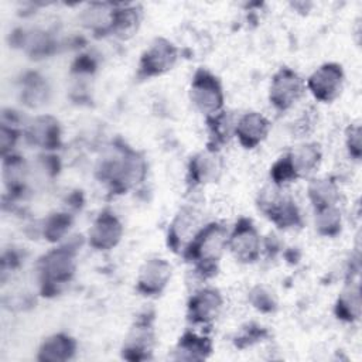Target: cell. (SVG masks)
I'll return each instance as SVG.
<instances>
[{
  "label": "cell",
  "mask_w": 362,
  "mask_h": 362,
  "mask_svg": "<svg viewBox=\"0 0 362 362\" xmlns=\"http://www.w3.org/2000/svg\"><path fill=\"white\" fill-rule=\"evenodd\" d=\"M222 174V160L215 150L206 148L197 153L188 163L187 177L188 182L194 187L215 182Z\"/></svg>",
  "instance_id": "ac0fdd59"
},
{
  "label": "cell",
  "mask_w": 362,
  "mask_h": 362,
  "mask_svg": "<svg viewBox=\"0 0 362 362\" xmlns=\"http://www.w3.org/2000/svg\"><path fill=\"white\" fill-rule=\"evenodd\" d=\"M344 81L345 74L342 66L337 62H325L308 76L305 86L314 99L322 103H329L341 95Z\"/></svg>",
  "instance_id": "8fae6325"
},
{
  "label": "cell",
  "mask_w": 362,
  "mask_h": 362,
  "mask_svg": "<svg viewBox=\"0 0 362 362\" xmlns=\"http://www.w3.org/2000/svg\"><path fill=\"white\" fill-rule=\"evenodd\" d=\"M214 349L212 339L192 331H185L174 346L173 359L177 361H204Z\"/></svg>",
  "instance_id": "44dd1931"
},
{
  "label": "cell",
  "mask_w": 362,
  "mask_h": 362,
  "mask_svg": "<svg viewBox=\"0 0 362 362\" xmlns=\"http://www.w3.org/2000/svg\"><path fill=\"white\" fill-rule=\"evenodd\" d=\"M49 85L38 72H27L20 81V100L31 109H37L47 103L49 96Z\"/></svg>",
  "instance_id": "603a6c76"
},
{
  "label": "cell",
  "mask_w": 362,
  "mask_h": 362,
  "mask_svg": "<svg viewBox=\"0 0 362 362\" xmlns=\"http://www.w3.org/2000/svg\"><path fill=\"white\" fill-rule=\"evenodd\" d=\"M153 315L146 313L130 327L123 346L122 358L127 361H146L151 356L156 345V329Z\"/></svg>",
  "instance_id": "30bf717a"
},
{
  "label": "cell",
  "mask_w": 362,
  "mask_h": 362,
  "mask_svg": "<svg viewBox=\"0 0 362 362\" xmlns=\"http://www.w3.org/2000/svg\"><path fill=\"white\" fill-rule=\"evenodd\" d=\"M315 230L321 236H337L342 228V216L338 206H329L320 211H315L314 218Z\"/></svg>",
  "instance_id": "f1b7e54d"
},
{
  "label": "cell",
  "mask_w": 362,
  "mask_h": 362,
  "mask_svg": "<svg viewBox=\"0 0 362 362\" xmlns=\"http://www.w3.org/2000/svg\"><path fill=\"white\" fill-rule=\"evenodd\" d=\"M178 48L167 38H156L143 51L137 64V78L151 79L171 71L178 61Z\"/></svg>",
  "instance_id": "52a82bcc"
},
{
  "label": "cell",
  "mask_w": 362,
  "mask_h": 362,
  "mask_svg": "<svg viewBox=\"0 0 362 362\" xmlns=\"http://www.w3.org/2000/svg\"><path fill=\"white\" fill-rule=\"evenodd\" d=\"M72 222V215L68 212L49 214L41 225V233L48 242H58L69 232Z\"/></svg>",
  "instance_id": "83f0119b"
},
{
  "label": "cell",
  "mask_w": 362,
  "mask_h": 362,
  "mask_svg": "<svg viewBox=\"0 0 362 362\" xmlns=\"http://www.w3.org/2000/svg\"><path fill=\"white\" fill-rule=\"evenodd\" d=\"M321 148L317 143H304L274 161L270 167V178L281 185L307 177L321 163Z\"/></svg>",
  "instance_id": "277c9868"
},
{
  "label": "cell",
  "mask_w": 362,
  "mask_h": 362,
  "mask_svg": "<svg viewBox=\"0 0 362 362\" xmlns=\"http://www.w3.org/2000/svg\"><path fill=\"white\" fill-rule=\"evenodd\" d=\"M173 276L171 264L163 257H151L139 269L136 290L144 297L160 296L168 286Z\"/></svg>",
  "instance_id": "5bb4252c"
},
{
  "label": "cell",
  "mask_w": 362,
  "mask_h": 362,
  "mask_svg": "<svg viewBox=\"0 0 362 362\" xmlns=\"http://www.w3.org/2000/svg\"><path fill=\"white\" fill-rule=\"evenodd\" d=\"M257 206L280 229L301 225V214L296 201L288 194H284L283 187L273 182L260 191Z\"/></svg>",
  "instance_id": "5b68a950"
},
{
  "label": "cell",
  "mask_w": 362,
  "mask_h": 362,
  "mask_svg": "<svg viewBox=\"0 0 362 362\" xmlns=\"http://www.w3.org/2000/svg\"><path fill=\"white\" fill-rule=\"evenodd\" d=\"M30 175V168L24 157L17 153H10L1 156V178L7 192L20 198L27 189V181Z\"/></svg>",
  "instance_id": "d6986e66"
},
{
  "label": "cell",
  "mask_w": 362,
  "mask_h": 362,
  "mask_svg": "<svg viewBox=\"0 0 362 362\" xmlns=\"http://www.w3.org/2000/svg\"><path fill=\"white\" fill-rule=\"evenodd\" d=\"M307 197L314 211L337 206L339 199V188L329 177L314 178L307 187Z\"/></svg>",
  "instance_id": "cb8c5ba5"
},
{
  "label": "cell",
  "mask_w": 362,
  "mask_h": 362,
  "mask_svg": "<svg viewBox=\"0 0 362 362\" xmlns=\"http://www.w3.org/2000/svg\"><path fill=\"white\" fill-rule=\"evenodd\" d=\"M78 247L74 243L59 245L44 253L37 262V276L42 296H55L68 284L76 270Z\"/></svg>",
  "instance_id": "3957f363"
},
{
  "label": "cell",
  "mask_w": 362,
  "mask_h": 362,
  "mask_svg": "<svg viewBox=\"0 0 362 362\" xmlns=\"http://www.w3.org/2000/svg\"><path fill=\"white\" fill-rule=\"evenodd\" d=\"M223 297L218 288L204 287L195 291L187 303V318L192 325H209L221 314Z\"/></svg>",
  "instance_id": "4fadbf2b"
},
{
  "label": "cell",
  "mask_w": 362,
  "mask_h": 362,
  "mask_svg": "<svg viewBox=\"0 0 362 362\" xmlns=\"http://www.w3.org/2000/svg\"><path fill=\"white\" fill-rule=\"evenodd\" d=\"M147 174L144 157L126 144L115 146L96 167V175L113 194H123L136 187Z\"/></svg>",
  "instance_id": "6da1fadb"
},
{
  "label": "cell",
  "mask_w": 362,
  "mask_h": 362,
  "mask_svg": "<svg viewBox=\"0 0 362 362\" xmlns=\"http://www.w3.org/2000/svg\"><path fill=\"white\" fill-rule=\"evenodd\" d=\"M199 228V214L197 209L192 206L180 208L168 226L167 246L173 252L181 253Z\"/></svg>",
  "instance_id": "e0dca14e"
},
{
  "label": "cell",
  "mask_w": 362,
  "mask_h": 362,
  "mask_svg": "<svg viewBox=\"0 0 362 362\" xmlns=\"http://www.w3.org/2000/svg\"><path fill=\"white\" fill-rule=\"evenodd\" d=\"M228 249L243 264L255 263L262 253V236L250 218L240 216L228 235Z\"/></svg>",
  "instance_id": "ba28073f"
},
{
  "label": "cell",
  "mask_w": 362,
  "mask_h": 362,
  "mask_svg": "<svg viewBox=\"0 0 362 362\" xmlns=\"http://www.w3.org/2000/svg\"><path fill=\"white\" fill-rule=\"evenodd\" d=\"M270 132L269 119L260 112H246L243 113L238 122L233 124V136L238 139L239 144L252 150L262 144Z\"/></svg>",
  "instance_id": "2e32d148"
},
{
  "label": "cell",
  "mask_w": 362,
  "mask_h": 362,
  "mask_svg": "<svg viewBox=\"0 0 362 362\" xmlns=\"http://www.w3.org/2000/svg\"><path fill=\"white\" fill-rule=\"evenodd\" d=\"M228 229L221 222L202 225L182 249V257L191 263L202 277H212L218 272L219 260L228 249Z\"/></svg>",
  "instance_id": "7a4b0ae2"
},
{
  "label": "cell",
  "mask_w": 362,
  "mask_h": 362,
  "mask_svg": "<svg viewBox=\"0 0 362 362\" xmlns=\"http://www.w3.org/2000/svg\"><path fill=\"white\" fill-rule=\"evenodd\" d=\"M189 99L205 117L221 113L225 93L218 76L205 68H198L191 79Z\"/></svg>",
  "instance_id": "8992f818"
},
{
  "label": "cell",
  "mask_w": 362,
  "mask_h": 362,
  "mask_svg": "<svg viewBox=\"0 0 362 362\" xmlns=\"http://www.w3.org/2000/svg\"><path fill=\"white\" fill-rule=\"evenodd\" d=\"M250 304L260 313H273L277 308V298L264 286H255L249 294Z\"/></svg>",
  "instance_id": "f546056e"
},
{
  "label": "cell",
  "mask_w": 362,
  "mask_h": 362,
  "mask_svg": "<svg viewBox=\"0 0 362 362\" xmlns=\"http://www.w3.org/2000/svg\"><path fill=\"white\" fill-rule=\"evenodd\" d=\"M20 139V130L7 123H1L0 126V150L1 156H7L10 153H14V147Z\"/></svg>",
  "instance_id": "1f68e13d"
},
{
  "label": "cell",
  "mask_w": 362,
  "mask_h": 362,
  "mask_svg": "<svg viewBox=\"0 0 362 362\" xmlns=\"http://www.w3.org/2000/svg\"><path fill=\"white\" fill-rule=\"evenodd\" d=\"M116 4L90 3L81 13L82 25L96 35L112 34Z\"/></svg>",
  "instance_id": "7402d4cb"
},
{
  "label": "cell",
  "mask_w": 362,
  "mask_h": 362,
  "mask_svg": "<svg viewBox=\"0 0 362 362\" xmlns=\"http://www.w3.org/2000/svg\"><path fill=\"white\" fill-rule=\"evenodd\" d=\"M25 140L44 151H54L61 146V124L49 115H40L25 124Z\"/></svg>",
  "instance_id": "9a60e30c"
},
{
  "label": "cell",
  "mask_w": 362,
  "mask_h": 362,
  "mask_svg": "<svg viewBox=\"0 0 362 362\" xmlns=\"http://www.w3.org/2000/svg\"><path fill=\"white\" fill-rule=\"evenodd\" d=\"M16 42L31 58H44L54 49V40L48 33L41 30H20Z\"/></svg>",
  "instance_id": "484cf974"
},
{
  "label": "cell",
  "mask_w": 362,
  "mask_h": 362,
  "mask_svg": "<svg viewBox=\"0 0 362 362\" xmlns=\"http://www.w3.org/2000/svg\"><path fill=\"white\" fill-rule=\"evenodd\" d=\"M123 225L110 209H103L88 229V245L99 252L110 250L119 245L123 236Z\"/></svg>",
  "instance_id": "7c38bea8"
},
{
  "label": "cell",
  "mask_w": 362,
  "mask_h": 362,
  "mask_svg": "<svg viewBox=\"0 0 362 362\" xmlns=\"http://www.w3.org/2000/svg\"><path fill=\"white\" fill-rule=\"evenodd\" d=\"M76 349L78 342L74 337L65 332H57L41 342L37 359L41 362H65L75 356Z\"/></svg>",
  "instance_id": "ffe728a7"
},
{
  "label": "cell",
  "mask_w": 362,
  "mask_h": 362,
  "mask_svg": "<svg viewBox=\"0 0 362 362\" xmlns=\"http://www.w3.org/2000/svg\"><path fill=\"white\" fill-rule=\"evenodd\" d=\"M362 141H361V127L358 124L349 126L346 130V148L352 158L359 160L362 154Z\"/></svg>",
  "instance_id": "d6a6232c"
},
{
  "label": "cell",
  "mask_w": 362,
  "mask_h": 362,
  "mask_svg": "<svg viewBox=\"0 0 362 362\" xmlns=\"http://www.w3.org/2000/svg\"><path fill=\"white\" fill-rule=\"evenodd\" d=\"M141 20V10L134 4H116L112 34L129 38L137 31Z\"/></svg>",
  "instance_id": "4316f807"
},
{
  "label": "cell",
  "mask_w": 362,
  "mask_h": 362,
  "mask_svg": "<svg viewBox=\"0 0 362 362\" xmlns=\"http://www.w3.org/2000/svg\"><path fill=\"white\" fill-rule=\"evenodd\" d=\"M305 90V82L288 66H281L272 78L269 86L270 105L277 112H286L300 100Z\"/></svg>",
  "instance_id": "9c48e42d"
},
{
  "label": "cell",
  "mask_w": 362,
  "mask_h": 362,
  "mask_svg": "<svg viewBox=\"0 0 362 362\" xmlns=\"http://www.w3.org/2000/svg\"><path fill=\"white\" fill-rule=\"evenodd\" d=\"M337 318L345 322H355L361 315V290L359 283L349 280L344 290L339 293L335 307Z\"/></svg>",
  "instance_id": "d4e9b609"
},
{
  "label": "cell",
  "mask_w": 362,
  "mask_h": 362,
  "mask_svg": "<svg viewBox=\"0 0 362 362\" xmlns=\"http://www.w3.org/2000/svg\"><path fill=\"white\" fill-rule=\"evenodd\" d=\"M267 337V331L264 327L257 325L255 322H250L247 325H245L240 332L236 335L235 338V345L238 348H246L250 345H255L256 342L262 341L263 338Z\"/></svg>",
  "instance_id": "4dcf8cb0"
}]
</instances>
